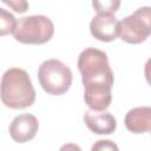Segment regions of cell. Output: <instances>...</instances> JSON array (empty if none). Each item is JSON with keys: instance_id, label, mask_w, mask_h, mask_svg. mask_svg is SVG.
Instances as JSON below:
<instances>
[{"instance_id": "4", "label": "cell", "mask_w": 151, "mask_h": 151, "mask_svg": "<svg viewBox=\"0 0 151 151\" xmlns=\"http://www.w3.org/2000/svg\"><path fill=\"white\" fill-rule=\"evenodd\" d=\"M38 79L42 90L52 96L66 93L72 85V71L61 60L48 59L41 63L38 70Z\"/></svg>"}, {"instance_id": "14", "label": "cell", "mask_w": 151, "mask_h": 151, "mask_svg": "<svg viewBox=\"0 0 151 151\" xmlns=\"http://www.w3.org/2000/svg\"><path fill=\"white\" fill-rule=\"evenodd\" d=\"M59 151H81V149H80V146H79L78 144H74V143H66V144H64V145L59 149Z\"/></svg>"}, {"instance_id": "3", "label": "cell", "mask_w": 151, "mask_h": 151, "mask_svg": "<svg viewBox=\"0 0 151 151\" xmlns=\"http://www.w3.org/2000/svg\"><path fill=\"white\" fill-rule=\"evenodd\" d=\"M12 34L21 44L41 45L52 39L54 25L46 15H28L17 21Z\"/></svg>"}, {"instance_id": "5", "label": "cell", "mask_w": 151, "mask_h": 151, "mask_svg": "<svg viewBox=\"0 0 151 151\" xmlns=\"http://www.w3.org/2000/svg\"><path fill=\"white\" fill-rule=\"evenodd\" d=\"M151 8L144 6L118 22V37L129 44H140L150 35Z\"/></svg>"}, {"instance_id": "9", "label": "cell", "mask_w": 151, "mask_h": 151, "mask_svg": "<svg viewBox=\"0 0 151 151\" xmlns=\"http://www.w3.org/2000/svg\"><path fill=\"white\" fill-rule=\"evenodd\" d=\"M126 129L132 133H145L151 129V107L138 106L127 111L124 118Z\"/></svg>"}, {"instance_id": "6", "label": "cell", "mask_w": 151, "mask_h": 151, "mask_svg": "<svg viewBox=\"0 0 151 151\" xmlns=\"http://www.w3.org/2000/svg\"><path fill=\"white\" fill-rule=\"evenodd\" d=\"M39 129V122L31 113H21L17 116L9 125V136L17 143H27L32 140Z\"/></svg>"}, {"instance_id": "7", "label": "cell", "mask_w": 151, "mask_h": 151, "mask_svg": "<svg viewBox=\"0 0 151 151\" xmlns=\"http://www.w3.org/2000/svg\"><path fill=\"white\" fill-rule=\"evenodd\" d=\"M118 22L114 14L97 13L90 22V32L97 40L110 42L118 37Z\"/></svg>"}, {"instance_id": "8", "label": "cell", "mask_w": 151, "mask_h": 151, "mask_svg": "<svg viewBox=\"0 0 151 151\" xmlns=\"http://www.w3.org/2000/svg\"><path fill=\"white\" fill-rule=\"evenodd\" d=\"M84 123L96 134H111L117 129L116 118L107 111H86L84 114Z\"/></svg>"}, {"instance_id": "13", "label": "cell", "mask_w": 151, "mask_h": 151, "mask_svg": "<svg viewBox=\"0 0 151 151\" xmlns=\"http://www.w3.org/2000/svg\"><path fill=\"white\" fill-rule=\"evenodd\" d=\"M2 2L7 6H9L12 9H14L17 13H24L28 9V2L27 1H7V0H4Z\"/></svg>"}, {"instance_id": "1", "label": "cell", "mask_w": 151, "mask_h": 151, "mask_svg": "<svg viewBox=\"0 0 151 151\" xmlns=\"http://www.w3.org/2000/svg\"><path fill=\"white\" fill-rule=\"evenodd\" d=\"M78 70L84 85V100L91 111H105L112 101L113 71L107 54L98 48L87 47L78 57Z\"/></svg>"}, {"instance_id": "11", "label": "cell", "mask_w": 151, "mask_h": 151, "mask_svg": "<svg viewBox=\"0 0 151 151\" xmlns=\"http://www.w3.org/2000/svg\"><path fill=\"white\" fill-rule=\"evenodd\" d=\"M93 8L97 13H107V14H114L119 6L120 1L118 0H104V1H93L92 2Z\"/></svg>"}, {"instance_id": "2", "label": "cell", "mask_w": 151, "mask_h": 151, "mask_svg": "<svg viewBox=\"0 0 151 151\" xmlns=\"http://www.w3.org/2000/svg\"><path fill=\"white\" fill-rule=\"evenodd\" d=\"M0 99L13 110L26 109L35 101V90L28 73L19 67L8 68L0 81Z\"/></svg>"}, {"instance_id": "12", "label": "cell", "mask_w": 151, "mask_h": 151, "mask_svg": "<svg viewBox=\"0 0 151 151\" xmlns=\"http://www.w3.org/2000/svg\"><path fill=\"white\" fill-rule=\"evenodd\" d=\"M91 151H119V149L118 145L110 139H99L92 145Z\"/></svg>"}, {"instance_id": "10", "label": "cell", "mask_w": 151, "mask_h": 151, "mask_svg": "<svg viewBox=\"0 0 151 151\" xmlns=\"http://www.w3.org/2000/svg\"><path fill=\"white\" fill-rule=\"evenodd\" d=\"M17 25V20L12 13L0 7V37L7 35L13 32Z\"/></svg>"}]
</instances>
